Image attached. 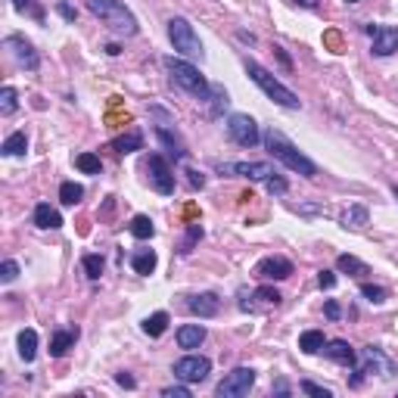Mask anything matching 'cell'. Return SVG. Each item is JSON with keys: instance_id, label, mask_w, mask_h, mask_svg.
<instances>
[{"instance_id": "cell-1", "label": "cell", "mask_w": 398, "mask_h": 398, "mask_svg": "<svg viewBox=\"0 0 398 398\" xmlns=\"http://www.w3.org/2000/svg\"><path fill=\"white\" fill-rule=\"evenodd\" d=\"M265 147H268V152L277 159V162H283L290 172H299L302 177H315L318 174V165L311 162L305 152H299L295 150V143H290L286 140V134L283 131H277V128H268L265 131Z\"/></svg>"}, {"instance_id": "cell-2", "label": "cell", "mask_w": 398, "mask_h": 398, "mask_svg": "<svg viewBox=\"0 0 398 398\" xmlns=\"http://www.w3.org/2000/svg\"><path fill=\"white\" fill-rule=\"evenodd\" d=\"M162 66L168 69V78H172L177 88L184 90V94H190L193 100H199V103H206V100L211 97V84L202 78L199 69L193 63H187V59H177V56H165Z\"/></svg>"}, {"instance_id": "cell-3", "label": "cell", "mask_w": 398, "mask_h": 398, "mask_svg": "<svg viewBox=\"0 0 398 398\" xmlns=\"http://www.w3.org/2000/svg\"><path fill=\"white\" fill-rule=\"evenodd\" d=\"M88 4V10L97 16V19H103L109 28L118 31V35H137V19H134V13L128 6L122 4V0H84Z\"/></svg>"}, {"instance_id": "cell-4", "label": "cell", "mask_w": 398, "mask_h": 398, "mask_svg": "<svg viewBox=\"0 0 398 398\" xmlns=\"http://www.w3.org/2000/svg\"><path fill=\"white\" fill-rule=\"evenodd\" d=\"M243 66H246V75H249V78L256 81L258 88L268 94V100H274L277 106H283V109H299V106H302V100L295 97L293 90L286 88V84H281V81H277L274 75H271V72H268L261 63H256V59H246V63H243Z\"/></svg>"}, {"instance_id": "cell-5", "label": "cell", "mask_w": 398, "mask_h": 398, "mask_svg": "<svg viewBox=\"0 0 398 398\" xmlns=\"http://www.w3.org/2000/svg\"><path fill=\"white\" fill-rule=\"evenodd\" d=\"M168 41H172L174 53H181L187 59H199V63L206 59V50H202L199 35L193 31V25L184 19V16H172V19H168Z\"/></svg>"}, {"instance_id": "cell-6", "label": "cell", "mask_w": 398, "mask_h": 398, "mask_svg": "<svg viewBox=\"0 0 398 398\" xmlns=\"http://www.w3.org/2000/svg\"><path fill=\"white\" fill-rule=\"evenodd\" d=\"M227 134H231V140L236 143V147H243V150L258 147V140H261L256 118L246 115V112H234L231 118H227Z\"/></svg>"}, {"instance_id": "cell-7", "label": "cell", "mask_w": 398, "mask_h": 398, "mask_svg": "<svg viewBox=\"0 0 398 398\" xmlns=\"http://www.w3.org/2000/svg\"><path fill=\"white\" fill-rule=\"evenodd\" d=\"M252 386H256V370L252 367H234L231 374L218 383L215 395L218 398H243V395H249Z\"/></svg>"}, {"instance_id": "cell-8", "label": "cell", "mask_w": 398, "mask_h": 398, "mask_svg": "<svg viewBox=\"0 0 398 398\" xmlns=\"http://www.w3.org/2000/svg\"><path fill=\"white\" fill-rule=\"evenodd\" d=\"M172 374L181 379V383H202L211 374V361L206 355H184L181 361H174Z\"/></svg>"}, {"instance_id": "cell-9", "label": "cell", "mask_w": 398, "mask_h": 398, "mask_svg": "<svg viewBox=\"0 0 398 398\" xmlns=\"http://www.w3.org/2000/svg\"><path fill=\"white\" fill-rule=\"evenodd\" d=\"M147 174H150V184L156 193H162V197H172L174 193V172H172V165L165 162V156L152 152L147 159Z\"/></svg>"}, {"instance_id": "cell-10", "label": "cell", "mask_w": 398, "mask_h": 398, "mask_svg": "<svg viewBox=\"0 0 398 398\" xmlns=\"http://www.w3.org/2000/svg\"><path fill=\"white\" fill-rule=\"evenodd\" d=\"M4 50L13 56V63L19 66V69H28V72H35L38 66H41V56H38V50L31 47V41H25L22 35H10V38H4Z\"/></svg>"}, {"instance_id": "cell-11", "label": "cell", "mask_w": 398, "mask_h": 398, "mask_svg": "<svg viewBox=\"0 0 398 398\" xmlns=\"http://www.w3.org/2000/svg\"><path fill=\"white\" fill-rule=\"evenodd\" d=\"M283 302V295L274 290V286H258L256 293H249L246 290H240V311H249V315H256V311H268V308H277V305Z\"/></svg>"}, {"instance_id": "cell-12", "label": "cell", "mask_w": 398, "mask_h": 398, "mask_svg": "<svg viewBox=\"0 0 398 398\" xmlns=\"http://www.w3.org/2000/svg\"><path fill=\"white\" fill-rule=\"evenodd\" d=\"M358 367L364 370V374H379L383 379L395 377V361L389 358V355L379 349V345H367V349H361Z\"/></svg>"}, {"instance_id": "cell-13", "label": "cell", "mask_w": 398, "mask_h": 398, "mask_svg": "<svg viewBox=\"0 0 398 398\" xmlns=\"http://www.w3.org/2000/svg\"><path fill=\"white\" fill-rule=\"evenodd\" d=\"M370 38V50L374 56H392L398 50V28L395 25H364Z\"/></svg>"}, {"instance_id": "cell-14", "label": "cell", "mask_w": 398, "mask_h": 398, "mask_svg": "<svg viewBox=\"0 0 398 398\" xmlns=\"http://www.w3.org/2000/svg\"><path fill=\"white\" fill-rule=\"evenodd\" d=\"M215 168L227 177H249V181H268L274 174L268 162H218Z\"/></svg>"}, {"instance_id": "cell-15", "label": "cell", "mask_w": 398, "mask_h": 398, "mask_svg": "<svg viewBox=\"0 0 398 398\" xmlns=\"http://www.w3.org/2000/svg\"><path fill=\"white\" fill-rule=\"evenodd\" d=\"M256 277L258 281H286L293 277V261L283 256H268L256 265Z\"/></svg>"}, {"instance_id": "cell-16", "label": "cell", "mask_w": 398, "mask_h": 398, "mask_svg": "<svg viewBox=\"0 0 398 398\" xmlns=\"http://www.w3.org/2000/svg\"><path fill=\"white\" fill-rule=\"evenodd\" d=\"M78 336V327H56L53 336H50V358H63L69 349H75Z\"/></svg>"}, {"instance_id": "cell-17", "label": "cell", "mask_w": 398, "mask_h": 398, "mask_svg": "<svg viewBox=\"0 0 398 398\" xmlns=\"http://www.w3.org/2000/svg\"><path fill=\"white\" fill-rule=\"evenodd\" d=\"M324 355H327L330 361L342 364V367H349V370L355 367V364H358V352H355L345 340H330V342L324 345Z\"/></svg>"}, {"instance_id": "cell-18", "label": "cell", "mask_w": 398, "mask_h": 398, "mask_svg": "<svg viewBox=\"0 0 398 398\" xmlns=\"http://www.w3.org/2000/svg\"><path fill=\"white\" fill-rule=\"evenodd\" d=\"M218 308H221V302H218L215 293H197L187 299V311L197 318H215Z\"/></svg>"}, {"instance_id": "cell-19", "label": "cell", "mask_w": 398, "mask_h": 398, "mask_svg": "<svg viewBox=\"0 0 398 398\" xmlns=\"http://www.w3.org/2000/svg\"><path fill=\"white\" fill-rule=\"evenodd\" d=\"M202 342H206V327H202V324H184V327H177V345H181V349L193 352V349H199Z\"/></svg>"}, {"instance_id": "cell-20", "label": "cell", "mask_w": 398, "mask_h": 398, "mask_svg": "<svg viewBox=\"0 0 398 398\" xmlns=\"http://www.w3.org/2000/svg\"><path fill=\"white\" fill-rule=\"evenodd\" d=\"M340 224L345 227V231H364V227L370 224V211L355 202V206H349V209H345L342 215H340Z\"/></svg>"}, {"instance_id": "cell-21", "label": "cell", "mask_w": 398, "mask_h": 398, "mask_svg": "<svg viewBox=\"0 0 398 398\" xmlns=\"http://www.w3.org/2000/svg\"><path fill=\"white\" fill-rule=\"evenodd\" d=\"M35 224L41 231H56V227H63V215L50 206V202H38L35 206Z\"/></svg>"}, {"instance_id": "cell-22", "label": "cell", "mask_w": 398, "mask_h": 398, "mask_svg": "<svg viewBox=\"0 0 398 398\" xmlns=\"http://www.w3.org/2000/svg\"><path fill=\"white\" fill-rule=\"evenodd\" d=\"M156 265H159V258H156V252H152V249H137L131 256V268L137 271L140 277H150L152 271H156Z\"/></svg>"}, {"instance_id": "cell-23", "label": "cell", "mask_w": 398, "mask_h": 398, "mask_svg": "<svg viewBox=\"0 0 398 398\" xmlns=\"http://www.w3.org/2000/svg\"><path fill=\"white\" fill-rule=\"evenodd\" d=\"M35 355H38V333L31 327H25L19 333V358L25 364H31L35 361Z\"/></svg>"}, {"instance_id": "cell-24", "label": "cell", "mask_w": 398, "mask_h": 398, "mask_svg": "<svg viewBox=\"0 0 398 398\" xmlns=\"http://www.w3.org/2000/svg\"><path fill=\"white\" fill-rule=\"evenodd\" d=\"M115 152H137V150H143V134L140 131H128V134H122V137H115L112 143H109Z\"/></svg>"}, {"instance_id": "cell-25", "label": "cell", "mask_w": 398, "mask_h": 398, "mask_svg": "<svg viewBox=\"0 0 398 398\" xmlns=\"http://www.w3.org/2000/svg\"><path fill=\"white\" fill-rule=\"evenodd\" d=\"M324 345H327V340H324V333H320V330H305V333L299 336V349H302L305 355L324 352Z\"/></svg>"}, {"instance_id": "cell-26", "label": "cell", "mask_w": 398, "mask_h": 398, "mask_svg": "<svg viewBox=\"0 0 398 398\" xmlns=\"http://www.w3.org/2000/svg\"><path fill=\"white\" fill-rule=\"evenodd\" d=\"M4 156H25L28 152V137H25V131H16L10 137L4 140V147H0Z\"/></svg>"}, {"instance_id": "cell-27", "label": "cell", "mask_w": 398, "mask_h": 398, "mask_svg": "<svg viewBox=\"0 0 398 398\" xmlns=\"http://www.w3.org/2000/svg\"><path fill=\"white\" fill-rule=\"evenodd\" d=\"M165 330H168V315L165 311H156V315H150L147 320H143V333L152 336V340H159Z\"/></svg>"}, {"instance_id": "cell-28", "label": "cell", "mask_w": 398, "mask_h": 398, "mask_svg": "<svg viewBox=\"0 0 398 398\" xmlns=\"http://www.w3.org/2000/svg\"><path fill=\"white\" fill-rule=\"evenodd\" d=\"M75 168L84 174H100L103 172V162H100L97 152H78V156H75Z\"/></svg>"}, {"instance_id": "cell-29", "label": "cell", "mask_w": 398, "mask_h": 398, "mask_svg": "<svg viewBox=\"0 0 398 398\" xmlns=\"http://www.w3.org/2000/svg\"><path fill=\"white\" fill-rule=\"evenodd\" d=\"M211 109H209V115L211 118H221V112L227 109V103H231V97H227V90L221 88V84H211Z\"/></svg>"}, {"instance_id": "cell-30", "label": "cell", "mask_w": 398, "mask_h": 398, "mask_svg": "<svg viewBox=\"0 0 398 398\" xmlns=\"http://www.w3.org/2000/svg\"><path fill=\"white\" fill-rule=\"evenodd\" d=\"M128 231H131V236H137V240H150V236L156 234V227H152V221L147 215H134L131 224H128Z\"/></svg>"}, {"instance_id": "cell-31", "label": "cell", "mask_w": 398, "mask_h": 398, "mask_svg": "<svg viewBox=\"0 0 398 398\" xmlns=\"http://www.w3.org/2000/svg\"><path fill=\"white\" fill-rule=\"evenodd\" d=\"M59 199H63V206H78L84 199V187L75 181H66L63 187H59Z\"/></svg>"}, {"instance_id": "cell-32", "label": "cell", "mask_w": 398, "mask_h": 398, "mask_svg": "<svg viewBox=\"0 0 398 398\" xmlns=\"http://www.w3.org/2000/svg\"><path fill=\"white\" fill-rule=\"evenodd\" d=\"M156 137L165 143V147H168V152H172L174 159H184V156H187V150L181 147V140H177V137H172V134H168V128H165V125H159V128H156Z\"/></svg>"}, {"instance_id": "cell-33", "label": "cell", "mask_w": 398, "mask_h": 398, "mask_svg": "<svg viewBox=\"0 0 398 398\" xmlns=\"http://www.w3.org/2000/svg\"><path fill=\"white\" fill-rule=\"evenodd\" d=\"M10 4H13V10L31 16L35 22H44V6H41L38 0H10Z\"/></svg>"}, {"instance_id": "cell-34", "label": "cell", "mask_w": 398, "mask_h": 398, "mask_svg": "<svg viewBox=\"0 0 398 398\" xmlns=\"http://www.w3.org/2000/svg\"><path fill=\"white\" fill-rule=\"evenodd\" d=\"M336 268L345 271V274H352V277L367 274V265H364L361 258H355V256H340V258H336Z\"/></svg>"}, {"instance_id": "cell-35", "label": "cell", "mask_w": 398, "mask_h": 398, "mask_svg": "<svg viewBox=\"0 0 398 398\" xmlns=\"http://www.w3.org/2000/svg\"><path fill=\"white\" fill-rule=\"evenodd\" d=\"M16 106H19V94H16V88L6 84V88L0 90V115H13Z\"/></svg>"}, {"instance_id": "cell-36", "label": "cell", "mask_w": 398, "mask_h": 398, "mask_svg": "<svg viewBox=\"0 0 398 398\" xmlns=\"http://www.w3.org/2000/svg\"><path fill=\"white\" fill-rule=\"evenodd\" d=\"M81 268H84V274H88L90 281H100V274H103L106 261H103V256H84V258H81Z\"/></svg>"}, {"instance_id": "cell-37", "label": "cell", "mask_w": 398, "mask_h": 398, "mask_svg": "<svg viewBox=\"0 0 398 398\" xmlns=\"http://www.w3.org/2000/svg\"><path fill=\"white\" fill-rule=\"evenodd\" d=\"M361 295H364V299H367L370 305H383L389 293L383 290V286H374V283H361Z\"/></svg>"}, {"instance_id": "cell-38", "label": "cell", "mask_w": 398, "mask_h": 398, "mask_svg": "<svg viewBox=\"0 0 398 398\" xmlns=\"http://www.w3.org/2000/svg\"><path fill=\"white\" fill-rule=\"evenodd\" d=\"M197 240H202V227H199V221L187 227V240L181 243V256H190L193 246H197Z\"/></svg>"}, {"instance_id": "cell-39", "label": "cell", "mask_w": 398, "mask_h": 398, "mask_svg": "<svg viewBox=\"0 0 398 398\" xmlns=\"http://www.w3.org/2000/svg\"><path fill=\"white\" fill-rule=\"evenodd\" d=\"M16 277H19V265H16L13 258H6L4 268H0V281H4V283H13Z\"/></svg>"}, {"instance_id": "cell-40", "label": "cell", "mask_w": 398, "mask_h": 398, "mask_svg": "<svg viewBox=\"0 0 398 398\" xmlns=\"http://www.w3.org/2000/svg\"><path fill=\"white\" fill-rule=\"evenodd\" d=\"M265 184H268V193H271V197H283V193H286V181H283L281 174H271Z\"/></svg>"}, {"instance_id": "cell-41", "label": "cell", "mask_w": 398, "mask_h": 398, "mask_svg": "<svg viewBox=\"0 0 398 398\" xmlns=\"http://www.w3.org/2000/svg\"><path fill=\"white\" fill-rule=\"evenodd\" d=\"M302 392H308V395H318V398H330L333 392H330V389H324V386H318V383H311V379H302Z\"/></svg>"}, {"instance_id": "cell-42", "label": "cell", "mask_w": 398, "mask_h": 398, "mask_svg": "<svg viewBox=\"0 0 398 398\" xmlns=\"http://www.w3.org/2000/svg\"><path fill=\"white\" fill-rule=\"evenodd\" d=\"M324 315H327L330 320H340V318H342L340 302H336V299H327V302H324Z\"/></svg>"}, {"instance_id": "cell-43", "label": "cell", "mask_w": 398, "mask_h": 398, "mask_svg": "<svg viewBox=\"0 0 398 398\" xmlns=\"http://www.w3.org/2000/svg\"><path fill=\"white\" fill-rule=\"evenodd\" d=\"M318 286H320V290H333V286H336V274H333V271H320V274H318Z\"/></svg>"}, {"instance_id": "cell-44", "label": "cell", "mask_w": 398, "mask_h": 398, "mask_svg": "<svg viewBox=\"0 0 398 398\" xmlns=\"http://www.w3.org/2000/svg\"><path fill=\"white\" fill-rule=\"evenodd\" d=\"M162 395L165 398H190V389L187 386H168V389H162Z\"/></svg>"}, {"instance_id": "cell-45", "label": "cell", "mask_w": 398, "mask_h": 398, "mask_svg": "<svg viewBox=\"0 0 398 398\" xmlns=\"http://www.w3.org/2000/svg\"><path fill=\"white\" fill-rule=\"evenodd\" d=\"M115 383L122 389H137V379H134L131 374H125V370H122V374H115Z\"/></svg>"}, {"instance_id": "cell-46", "label": "cell", "mask_w": 398, "mask_h": 398, "mask_svg": "<svg viewBox=\"0 0 398 398\" xmlns=\"http://www.w3.org/2000/svg\"><path fill=\"white\" fill-rule=\"evenodd\" d=\"M56 13L63 16V19H69V22H75V16H78V13H75L72 6H69V4H56Z\"/></svg>"}, {"instance_id": "cell-47", "label": "cell", "mask_w": 398, "mask_h": 398, "mask_svg": "<svg viewBox=\"0 0 398 398\" xmlns=\"http://www.w3.org/2000/svg\"><path fill=\"white\" fill-rule=\"evenodd\" d=\"M190 174V187H199L202 190V184H206V177H202L199 172H187Z\"/></svg>"}, {"instance_id": "cell-48", "label": "cell", "mask_w": 398, "mask_h": 398, "mask_svg": "<svg viewBox=\"0 0 398 398\" xmlns=\"http://www.w3.org/2000/svg\"><path fill=\"white\" fill-rule=\"evenodd\" d=\"M274 392H277V395H290V386H286V379H277V383H274Z\"/></svg>"}, {"instance_id": "cell-49", "label": "cell", "mask_w": 398, "mask_h": 398, "mask_svg": "<svg viewBox=\"0 0 398 398\" xmlns=\"http://www.w3.org/2000/svg\"><path fill=\"white\" fill-rule=\"evenodd\" d=\"M274 53H277V59H281V63L286 66V69H293V63H290V56H286V53H283V50H281V47H274Z\"/></svg>"}, {"instance_id": "cell-50", "label": "cell", "mask_w": 398, "mask_h": 398, "mask_svg": "<svg viewBox=\"0 0 398 398\" xmlns=\"http://www.w3.org/2000/svg\"><path fill=\"white\" fill-rule=\"evenodd\" d=\"M293 4H295V6H305V10H315L318 0H293Z\"/></svg>"}, {"instance_id": "cell-51", "label": "cell", "mask_w": 398, "mask_h": 398, "mask_svg": "<svg viewBox=\"0 0 398 398\" xmlns=\"http://www.w3.org/2000/svg\"><path fill=\"white\" fill-rule=\"evenodd\" d=\"M392 197H395V202H398V184H395V187H392Z\"/></svg>"}, {"instance_id": "cell-52", "label": "cell", "mask_w": 398, "mask_h": 398, "mask_svg": "<svg viewBox=\"0 0 398 398\" xmlns=\"http://www.w3.org/2000/svg\"><path fill=\"white\" fill-rule=\"evenodd\" d=\"M345 4H358V0H345Z\"/></svg>"}]
</instances>
